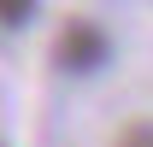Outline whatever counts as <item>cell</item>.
Here are the masks:
<instances>
[{
  "mask_svg": "<svg viewBox=\"0 0 153 147\" xmlns=\"http://www.w3.org/2000/svg\"><path fill=\"white\" fill-rule=\"evenodd\" d=\"M106 53H112L106 30H94L88 18L65 24V36H59V65H65V71H100V65H106Z\"/></svg>",
  "mask_w": 153,
  "mask_h": 147,
  "instance_id": "6da1fadb",
  "label": "cell"
},
{
  "mask_svg": "<svg viewBox=\"0 0 153 147\" xmlns=\"http://www.w3.org/2000/svg\"><path fill=\"white\" fill-rule=\"evenodd\" d=\"M36 18V0H0V24L6 30H18V24H30Z\"/></svg>",
  "mask_w": 153,
  "mask_h": 147,
  "instance_id": "7a4b0ae2",
  "label": "cell"
}]
</instances>
